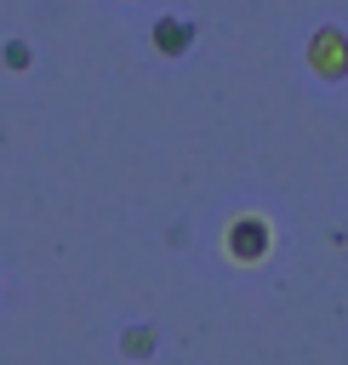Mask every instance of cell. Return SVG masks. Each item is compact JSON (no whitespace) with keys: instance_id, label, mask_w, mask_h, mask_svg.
<instances>
[{"instance_id":"1","label":"cell","mask_w":348,"mask_h":365,"mask_svg":"<svg viewBox=\"0 0 348 365\" xmlns=\"http://www.w3.org/2000/svg\"><path fill=\"white\" fill-rule=\"evenodd\" d=\"M222 257H228L234 268L268 262V257H274V222H268V211H234V217L222 222Z\"/></svg>"},{"instance_id":"2","label":"cell","mask_w":348,"mask_h":365,"mask_svg":"<svg viewBox=\"0 0 348 365\" xmlns=\"http://www.w3.org/2000/svg\"><path fill=\"white\" fill-rule=\"evenodd\" d=\"M302 63H308V74L325 80V86L348 80V29H342V23H319V29L302 40Z\"/></svg>"},{"instance_id":"3","label":"cell","mask_w":348,"mask_h":365,"mask_svg":"<svg viewBox=\"0 0 348 365\" xmlns=\"http://www.w3.org/2000/svg\"><path fill=\"white\" fill-rule=\"evenodd\" d=\"M194 23L188 17H177V11H160L154 17V29H148V40H154V51L160 57H188V46H194Z\"/></svg>"},{"instance_id":"4","label":"cell","mask_w":348,"mask_h":365,"mask_svg":"<svg viewBox=\"0 0 348 365\" xmlns=\"http://www.w3.org/2000/svg\"><path fill=\"white\" fill-rule=\"evenodd\" d=\"M160 348V331L148 325V319H131V325H120V354L126 359H148Z\"/></svg>"},{"instance_id":"5","label":"cell","mask_w":348,"mask_h":365,"mask_svg":"<svg viewBox=\"0 0 348 365\" xmlns=\"http://www.w3.org/2000/svg\"><path fill=\"white\" fill-rule=\"evenodd\" d=\"M0 63H6V68H29V63H34V46H29V40H6V46H0Z\"/></svg>"}]
</instances>
